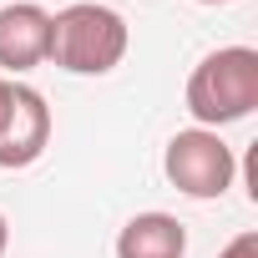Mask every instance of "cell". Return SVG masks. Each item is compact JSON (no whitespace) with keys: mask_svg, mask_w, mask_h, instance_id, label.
Returning <instances> with one entry per match:
<instances>
[{"mask_svg":"<svg viewBox=\"0 0 258 258\" xmlns=\"http://www.w3.org/2000/svg\"><path fill=\"white\" fill-rule=\"evenodd\" d=\"M162 172L167 182L192 198V203H213L233 187L238 177V157L233 147L223 142V132H208V126H182V132L167 137L162 147Z\"/></svg>","mask_w":258,"mask_h":258,"instance_id":"obj_3","label":"cell"},{"mask_svg":"<svg viewBox=\"0 0 258 258\" xmlns=\"http://www.w3.org/2000/svg\"><path fill=\"white\" fill-rule=\"evenodd\" d=\"M182 101H187L192 126H208V132L248 121L253 106H258V51L253 46H218V51H208L192 66Z\"/></svg>","mask_w":258,"mask_h":258,"instance_id":"obj_2","label":"cell"},{"mask_svg":"<svg viewBox=\"0 0 258 258\" xmlns=\"http://www.w3.org/2000/svg\"><path fill=\"white\" fill-rule=\"evenodd\" d=\"M0 6H6V0H0Z\"/></svg>","mask_w":258,"mask_h":258,"instance_id":"obj_11","label":"cell"},{"mask_svg":"<svg viewBox=\"0 0 258 258\" xmlns=\"http://www.w3.org/2000/svg\"><path fill=\"white\" fill-rule=\"evenodd\" d=\"M218 258H258V233L248 228V233H238V238H228V248H223Z\"/></svg>","mask_w":258,"mask_h":258,"instance_id":"obj_7","label":"cell"},{"mask_svg":"<svg viewBox=\"0 0 258 258\" xmlns=\"http://www.w3.org/2000/svg\"><path fill=\"white\" fill-rule=\"evenodd\" d=\"M51 147V106L36 86L16 81V106H11V121L0 126V167L6 172H21L31 162H41Z\"/></svg>","mask_w":258,"mask_h":258,"instance_id":"obj_5","label":"cell"},{"mask_svg":"<svg viewBox=\"0 0 258 258\" xmlns=\"http://www.w3.org/2000/svg\"><path fill=\"white\" fill-rule=\"evenodd\" d=\"M11 106H16V81H11V76H0V126L11 121Z\"/></svg>","mask_w":258,"mask_h":258,"instance_id":"obj_8","label":"cell"},{"mask_svg":"<svg viewBox=\"0 0 258 258\" xmlns=\"http://www.w3.org/2000/svg\"><path fill=\"white\" fill-rule=\"evenodd\" d=\"M51 51V11L36 0H6L0 6V76H26L46 66Z\"/></svg>","mask_w":258,"mask_h":258,"instance_id":"obj_4","label":"cell"},{"mask_svg":"<svg viewBox=\"0 0 258 258\" xmlns=\"http://www.w3.org/2000/svg\"><path fill=\"white\" fill-rule=\"evenodd\" d=\"M6 248H11V223H6V213H0V258H6Z\"/></svg>","mask_w":258,"mask_h":258,"instance_id":"obj_9","label":"cell"},{"mask_svg":"<svg viewBox=\"0 0 258 258\" xmlns=\"http://www.w3.org/2000/svg\"><path fill=\"white\" fill-rule=\"evenodd\" d=\"M198 6H233V0H198Z\"/></svg>","mask_w":258,"mask_h":258,"instance_id":"obj_10","label":"cell"},{"mask_svg":"<svg viewBox=\"0 0 258 258\" xmlns=\"http://www.w3.org/2000/svg\"><path fill=\"white\" fill-rule=\"evenodd\" d=\"M132 31L126 16L101 6V0H71L66 11L51 16V51L46 61L61 66L66 76H106L126 61Z\"/></svg>","mask_w":258,"mask_h":258,"instance_id":"obj_1","label":"cell"},{"mask_svg":"<svg viewBox=\"0 0 258 258\" xmlns=\"http://www.w3.org/2000/svg\"><path fill=\"white\" fill-rule=\"evenodd\" d=\"M116 258H187V228L172 213H137L116 233Z\"/></svg>","mask_w":258,"mask_h":258,"instance_id":"obj_6","label":"cell"}]
</instances>
